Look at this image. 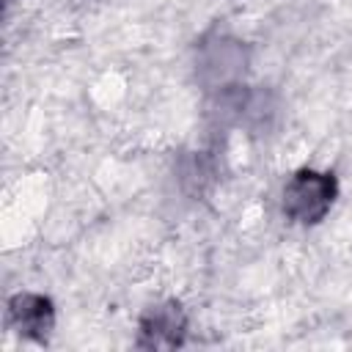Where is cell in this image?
Masks as SVG:
<instances>
[{
    "label": "cell",
    "mask_w": 352,
    "mask_h": 352,
    "mask_svg": "<svg viewBox=\"0 0 352 352\" xmlns=\"http://www.w3.org/2000/svg\"><path fill=\"white\" fill-rule=\"evenodd\" d=\"M330 195H333V190H330L327 179H319V176H314V173H302V179H297V182L289 187V192H286V206H289V212H292L294 217H300V220L308 223V220L322 217V212H324L327 204L333 201Z\"/></svg>",
    "instance_id": "6da1fadb"
},
{
    "label": "cell",
    "mask_w": 352,
    "mask_h": 352,
    "mask_svg": "<svg viewBox=\"0 0 352 352\" xmlns=\"http://www.w3.org/2000/svg\"><path fill=\"white\" fill-rule=\"evenodd\" d=\"M30 302H33V297H19L11 308V314L19 319V327H25L28 333L30 330H44L50 324V305L41 297H38L36 308H30Z\"/></svg>",
    "instance_id": "7a4b0ae2"
}]
</instances>
